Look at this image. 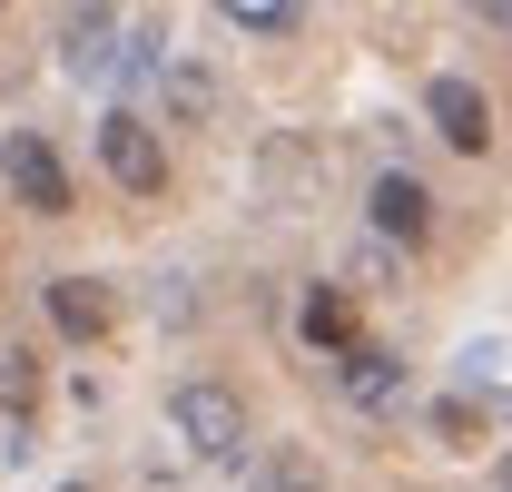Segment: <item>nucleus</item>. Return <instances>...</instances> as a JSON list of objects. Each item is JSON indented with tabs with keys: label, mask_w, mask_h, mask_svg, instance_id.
Returning <instances> with one entry per match:
<instances>
[{
	"label": "nucleus",
	"mask_w": 512,
	"mask_h": 492,
	"mask_svg": "<svg viewBox=\"0 0 512 492\" xmlns=\"http://www.w3.org/2000/svg\"><path fill=\"white\" fill-rule=\"evenodd\" d=\"M227 30H247V40H296L306 20H296L286 0H227Z\"/></svg>",
	"instance_id": "obj_11"
},
{
	"label": "nucleus",
	"mask_w": 512,
	"mask_h": 492,
	"mask_svg": "<svg viewBox=\"0 0 512 492\" xmlns=\"http://www.w3.org/2000/svg\"><path fill=\"white\" fill-rule=\"evenodd\" d=\"M50 315H60L69 345H99L109 335V286L99 276H50Z\"/></svg>",
	"instance_id": "obj_8"
},
{
	"label": "nucleus",
	"mask_w": 512,
	"mask_h": 492,
	"mask_svg": "<svg viewBox=\"0 0 512 492\" xmlns=\"http://www.w3.org/2000/svg\"><path fill=\"white\" fill-rule=\"evenodd\" d=\"M247 492H325V473L306 463V453H296V443H276V453H256Z\"/></svg>",
	"instance_id": "obj_10"
},
{
	"label": "nucleus",
	"mask_w": 512,
	"mask_h": 492,
	"mask_svg": "<svg viewBox=\"0 0 512 492\" xmlns=\"http://www.w3.org/2000/svg\"><path fill=\"white\" fill-rule=\"evenodd\" d=\"M424 119H434V138L463 148V158H483V148H493V99H483L473 79H434V89H424Z\"/></svg>",
	"instance_id": "obj_6"
},
{
	"label": "nucleus",
	"mask_w": 512,
	"mask_h": 492,
	"mask_svg": "<svg viewBox=\"0 0 512 492\" xmlns=\"http://www.w3.org/2000/svg\"><path fill=\"white\" fill-rule=\"evenodd\" d=\"M503 492H512V473H503Z\"/></svg>",
	"instance_id": "obj_15"
},
{
	"label": "nucleus",
	"mask_w": 512,
	"mask_h": 492,
	"mask_svg": "<svg viewBox=\"0 0 512 492\" xmlns=\"http://www.w3.org/2000/svg\"><path fill=\"white\" fill-rule=\"evenodd\" d=\"M0 178H10V197H20L30 217H69V207H79V187H69L60 148H50L40 128H10V138H0Z\"/></svg>",
	"instance_id": "obj_2"
},
{
	"label": "nucleus",
	"mask_w": 512,
	"mask_h": 492,
	"mask_svg": "<svg viewBox=\"0 0 512 492\" xmlns=\"http://www.w3.org/2000/svg\"><path fill=\"white\" fill-rule=\"evenodd\" d=\"M99 168H109L128 197H158V187H168V138L138 119V109H109V119H99Z\"/></svg>",
	"instance_id": "obj_3"
},
{
	"label": "nucleus",
	"mask_w": 512,
	"mask_h": 492,
	"mask_svg": "<svg viewBox=\"0 0 512 492\" xmlns=\"http://www.w3.org/2000/svg\"><path fill=\"white\" fill-rule=\"evenodd\" d=\"M60 492H89V483H60Z\"/></svg>",
	"instance_id": "obj_14"
},
{
	"label": "nucleus",
	"mask_w": 512,
	"mask_h": 492,
	"mask_svg": "<svg viewBox=\"0 0 512 492\" xmlns=\"http://www.w3.org/2000/svg\"><path fill=\"white\" fill-rule=\"evenodd\" d=\"M60 60H69V79H128V20L119 10H69Z\"/></svg>",
	"instance_id": "obj_4"
},
{
	"label": "nucleus",
	"mask_w": 512,
	"mask_h": 492,
	"mask_svg": "<svg viewBox=\"0 0 512 492\" xmlns=\"http://www.w3.org/2000/svg\"><path fill=\"white\" fill-rule=\"evenodd\" d=\"M296 335H306L316 355H335V365H345V355L365 345V335H355V296H335V286H316V296H306V315H296Z\"/></svg>",
	"instance_id": "obj_9"
},
{
	"label": "nucleus",
	"mask_w": 512,
	"mask_h": 492,
	"mask_svg": "<svg viewBox=\"0 0 512 492\" xmlns=\"http://www.w3.org/2000/svg\"><path fill=\"white\" fill-rule=\"evenodd\" d=\"M384 276H394V246H355L345 286H355V296H384Z\"/></svg>",
	"instance_id": "obj_13"
},
{
	"label": "nucleus",
	"mask_w": 512,
	"mask_h": 492,
	"mask_svg": "<svg viewBox=\"0 0 512 492\" xmlns=\"http://www.w3.org/2000/svg\"><path fill=\"white\" fill-rule=\"evenodd\" d=\"M158 99H168L178 119H207V109H217V79H207V69H178V60H168V79H158Z\"/></svg>",
	"instance_id": "obj_12"
},
{
	"label": "nucleus",
	"mask_w": 512,
	"mask_h": 492,
	"mask_svg": "<svg viewBox=\"0 0 512 492\" xmlns=\"http://www.w3.org/2000/svg\"><path fill=\"white\" fill-rule=\"evenodd\" d=\"M168 433L188 443L197 463H247V404L227 384H207V374L168 384Z\"/></svg>",
	"instance_id": "obj_1"
},
{
	"label": "nucleus",
	"mask_w": 512,
	"mask_h": 492,
	"mask_svg": "<svg viewBox=\"0 0 512 492\" xmlns=\"http://www.w3.org/2000/svg\"><path fill=\"white\" fill-rule=\"evenodd\" d=\"M365 217H375V246H424L434 237V187L414 178V168H384L375 197H365Z\"/></svg>",
	"instance_id": "obj_5"
},
{
	"label": "nucleus",
	"mask_w": 512,
	"mask_h": 492,
	"mask_svg": "<svg viewBox=\"0 0 512 492\" xmlns=\"http://www.w3.org/2000/svg\"><path fill=\"white\" fill-rule=\"evenodd\" d=\"M335 394H345L355 414H394V404H404V355H394V345H355V355L335 365Z\"/></svg>",
	"instance_id": "obj_7"
}]
</instances>
